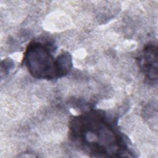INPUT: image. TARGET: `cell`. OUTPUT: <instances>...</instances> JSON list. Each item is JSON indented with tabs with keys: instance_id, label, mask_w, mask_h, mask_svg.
<instances>
[{
	"instance_id": "cell-1",
	"label": "cell",
	"mask_w": 158,
	"mask_h": 158,
	"mask_svg": "<svg viewBox=\"0 0 158 158\" xmlns=\"http://www.w3.org/2000/svg\"><path fill=\"white\" fill-rule=\"evenodd\" d=\"M69 128L72 141L93 156H120L128 152L124 136L102 111L91 110L74 117Z\"/></svg>"
},
{
	"instance_id": "cell-2",
	"label": "cell",
	"mask_w": 158,
	"mask_h": 158,
	"mask_svg": "<svg viewBox=\"0 0 158 158\" xmlns=\"http://www.w3.org/2000/svg\"><path fill=\"white\" fill-rule=\"evenodd\" d=\"M23 61L30 73L36 78H58L56 57L53 56L51 48L43 42H31L25 50Z\"/></svg>"
},
{
	"instance_id": "cell-3",
	"label": "cell",
	"mask_w": 158,
	"mask_h": 158,
	"mask_svg": "<svg viewBox=\"0 0 158 158\" xmlns=\"http://www.w3.org/2000/svg\"><path fill=\"white\" fill-rule=\"evenodd\" d=\"M138 65L143 73L151 81L157 78V45L149 44L146 46L138 58Z\"/></svg>"
},
{
	"instance_id": "cell-4",
	"label": "cell",
	"mask_w": 158,
	"mask_h": 158,
	"mask_svg": "<svg viewBox=\"0 0 158 158\" xmlns=\"http://www.w3.org/2000/svg\"><path fill=\"white\" fill-rule=\"evenodd\" d=\"M56 65L58 78L68 74L72 67V59L70 53L64 52L57 56Z\"/></svg>"
}]
</instances>
